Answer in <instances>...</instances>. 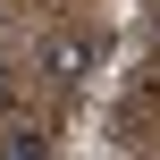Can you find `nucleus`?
Listing matches in <instances>:
<instances>
[{"label": "nucleus", "mask_w": 160, "mask_h": 160, "mask_svg": "<svg viewBox=\"0 0 160 160\" xmlns=\"http://www.w3.org/2000/svg\"><path fill=\"white\" fill-rule=\"evenodd\" d=\"M93 59H101V42H93L84 25H59V34L42 42V76H51V84H84Z\"/></svg>", "instance_id": "obj_1"}, {"label": "nucleus", "mask_w": 160, "mask_h": 160, "mask_svg": "<svg viewBox=\"0 0 160 160\" xmlns=\"http://www.w3.org/2000/svg\"><path fill=\"white\" fill-rule=\"evenodd\" d=\"M8 101H17V68L0 59V110H8Z\"/></svg>", "instance_id": "obj_3"}, {"label": "nucleus", "mask_w": 160, "mask_h": 160, "mask_svg": "<svg viewBox=\"0 0 160 160\" xmlns=\"http://www.w3.org/2000/svg\"><path fill=\"white\" fill-rule=\"evenodd\" d=\"M0 160H51V143H42L34 127H8V135H0Z\"/></svg>", "instance_id": "obj_2"}]
</instances>
